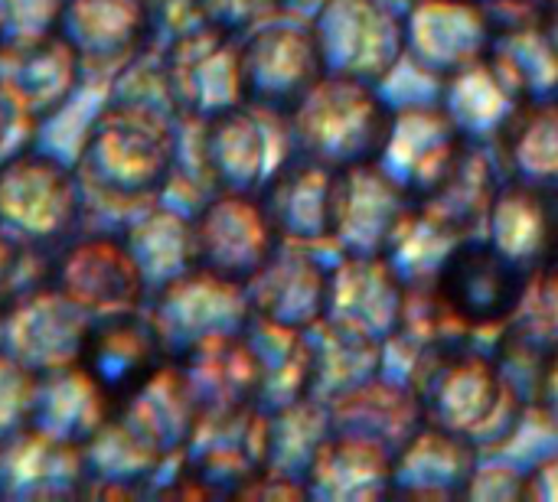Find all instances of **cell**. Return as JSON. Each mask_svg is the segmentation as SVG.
<instances>
[{
    "mask_svg": "<svg viewBox=\"0 0 558 502\" xmlns=\"http://www.w3.org/2000/svg\"><path fill=\"white\" fill-rule=\"evenodd\" d=\"M533 412L558 431V353L546 359V369H543L536 395H533Z\"/></svg>",
    "mask_w": 558,
    "mask_h": 502,
    "instance_id": "obj_33",
    "label": "cell"
},
{
    "mask_svg": "<svg viewBox=\"0 0 558 502\" xmlns=\"http://www.w3.org/2000/svg\"><path fill=\"white\" fill-rule=\"evenodd\" d=\"M441 105L468 140L494 144V137L504 131V124L523 101L484 56L481 62L441 78Z\"/></svg>",
    "mask_w": 558,
    "mask_h": 502,
    "instance_id": "obj_24",
    "label": "cell"
},
{
    "mask_svg": "<svg viewBox=\"0 0 558 502\" xmlns=\"http://www.w3.org/2000/svg\"><path fill=\"white\" fill-rule=\"evenodd\" d=\"M464 238L471 235L458 232L422 203H412V209L405 212L386 248V258L405 284H432L438 281L441 268L448 265V258Z\"/></svg>",
    "mask_w": 558,
    "mask_h": 502,
    "instance_id": "obj_28",
    "label": "cell"
},
{
    "mask_svg": "<svg viewBox=\"0 0 558 502\" xmlns=\"http://www.w3.org/2000/svg\"><path fill=\"white\" fill-rule=\"evenodd\" d=\"M330 268L317 261L314 248L281 242L268 265L245 284L252 314L275 323L311 330L327 314Z\"/></svg>",
    "mask_w": 558,
    "mask_h": 502,
    "instance_id": "obj_16",
    "label": "cell"
},
{
    "mask_svg": "<svg viewBox=\"0 0 558 502\" xmlns=\"http://www.w3.org/2000/svg\"><path fill=\"white\" fill-rule=\"evenodd\" d=\"M288 118L298 154L333 170H350L379 160L392 108L383 101L379 85L327 72L298 98Z\"/></svg>",
    "mask_w": 558,
    "mask_h": 502,
    "instance_id": "obj_2",
    "label": "cell"
},
{
    "mask_svg": "<svg viewBox=\"0 0 558 502\" xmlns=\"http://www.w3.org/2000/svg\"><path fill=\"white\" fill-rule=\"evenodd\" d=\"M422 402L425 421L458 434L484 454L504 451L523 428L530 412L494 350L461 343L405 359V379Z\"/></svg>",
    "mask_w": 558,
    "mask_h": 502,
    "instance_id": "obj_1",
    "label": "cell"
},
{
    "mask_svg": "<svg viewBox=\"0 0 558 502\" xmlns=\"http://www.w3.org/2000/svg\"><path fill=\"white\" fill-rule=\"evenodd\" d=\"M412 203L415 199L386 173L379 160L343 170L333 245L343 255H386Z\"/></svg>",
    "mask_w": 558,
    "mask_h": 502,
    "instance_id": "obj_17",
    "label": "cell"
},
{
    "mask_svg": "<svg viewBox=\"0 0 558 502\" xmlns=\"http://www.w3.org/2000/svg\"><path fill=\"white\" fill-rule=\"evenodd\" d=\"M468 144L471 140L441 101H412L392 108V124L379 163L415 203H425L458 167Z\"/></svg>",
    "mask_w": 558,
    "mask_h": 502,
    "instance_id": "obj_9",
    "label": "cell"
},
{
    "mask_svg": "<svg viewBox=\"0 0 558 502\" xmlns=\"http://www.w3.org/2000/svg\"><path fill=\"white\" fill-rule=\"evenodd\" d=\"M199 3L209 23L239 36L284 10V0H199Z\"/></svg>",
    "mask_w": 558,
    "mask_h": 502,
    "instance_id": "obj_30",
    "label": "cell"
},
{
    "mask_svg": "<svg viewBox=\"0 0 558 502\" xmlns=\"http://www.w3.org/2000/svg\"><path fill=\"white\" fill-rule=\"evenodd\" d=\"M167 88L177 108L193 121L216 118L248 101L242 75V36L216 23H203L177 36L167 59Z\"/></svg>",
    "mask_w": 558,
    "mask_h": 502,
    "instance_id": "obj_7",
    "label": "cell"
},
{
    "mask_svg": "<svg viewBox=\"0 0 558 502\" xmlns=\"http://www.w3.org/2000/svg\"><path fill=\"white\" fill-rule=\"evenodd\" d=\"M543 23H546L549 36L556 39V46H558V0H553V3H549V10H546V20H543Z\"/></svg>",
    "mask_w": 558,
    "mask_h": 502,
    "instance_id": "obj_34",
    "label": "cell"
},
{
    "mask_svg": "<svg viewBox=\"0 0 558 502\" xmlns=\"http://www.w3.org/2000/svg\"><path fill=\"white\" fill-rule=\"evenodd\" d=\"M523 500L558 502V454L533 464V470L523 477Z\"/></svg>",
    "mask_w": 558,
    "mask_h": 502,
    "instance_id": "obj_32",
    "label": "cell"
},
{
    "mask_svg": "<svg viewBox=\"0 0 558 502\" xmlns=\"http://www.w3.org/2000/svg\"><path fill=\"white\" fill-rule=\"evenodd\" d=\"M343 170L294 154L258 193L278 235L307 248L333 245Z\"/></svg>",
    "mask_w": 558,
    "mask_h": 502,
    "instance_id": "obj_11",
    "label": "cell"
},
{
    "mask_svg": "<svg viewBox=\"0 0 558 502\" xmlns=\"http://www.w3.org/2000/svg\"><path fill=\"white\" fill-rule=\"evenodd\" d=\"M490 150L504 180L558 193V98L523 101Z\"/></svg>",
    "mask_w": 558,
    "mask_h": 502,
    "instance_id": "obj_23",
    "label": "cell"
},
{
    "mask_svg": "<svg viewBox=\"0 0 558 502\" xmlns=\"http://www.w3.org/2000/svg\"><path fill=\"white\" fill-rule=\"evenodd\" d=\"M88 163L98 176L111 183V193H157L170 173V134L154 114H137L131 108L111 111L88 144Z\"/></svg>",
    "mask_w": 558,
    "mask_h": 502,
    "instance_id": "obj_15",
    "label": "cell"
},
{
    "mask_svg": "<svg viewBox=\"0 0 558 502\" xmlns=\"http://www.w3.org/2000/svg\"><path fill=\"white\" fill-rule=\"evenodd\" d=\"M477 3L490 13L497 29H507V26L543 23L553 0H477Z\"/></svg>",
    "mask_w": 558,
    "mask_h": 502,
    "instance_id": "obj_31",
    "label": "cell"
},
{
    "mask_svg": "<svg viewBox=\"0 0 558 502\" xmlns=\"http://www.w3.org/2000/svg\"><path fill=\"white\" fill-rule=\"evenodd\" d=\"M324 405L330 412L333 431L376 441L392 454H399L405 441L425 425V412L412 385L402 379H389L386 372L340 392Z\"/></svg>",
    "mask_w": 558,
    "mask_h": 502,
    "instance_id": "obj_20",
    "label": "cell"
},
{
    "mask_svg": "<svg viewBox=\"0 0 558 502\" xmlns=\"http://www.w3.org/2000/svg\"><path fill=\"white\" fill-rule=\"evenodd\" d=\"M481 235L523 274L558 261V193L504 180Z\"/></svg>",
    "mask_w": 558,
    "mask_h": 502,
    "instance_id": "obj_18",
    "label": "cell"
},
{
    "mask_svg": "<svg viewBox=\"0 0 558 502\" xmlns=\"http://www.w3.org/2000/svg\"><path fill=\"white\" fill-rule=\"evenodd\" d=\"M435 284L477 336H497L517 307L523 271L507 261L484 235H471L454 248Z\"/></svg>",
    "mask_w": 558,
    "mask_h": 502,
    "instance_id": "obj_12",
    "label": "cell"
},
{
    "mask_svg": "<svg viewBox=\"0 0 558 502\" xmlns=\"http://www.w3.org/2000/svg\"><path fill=\"white\" fill-rule=\"evenodd\" d=\"M500 340L549 359L558 353V261L539 265L523 274V287L517 297V307L504 330L497 333Z\"/></svg>",
    "mask_w": 558,
    "mask_h": 502,
    "instance_id": "obj_29",
    "label": "cell"
},
{
    "mask_svg": "<svg viewBox=\"0 0 558 502\" xmlns=\"http://www.w3.org/2000/svg\"><path fill=\"white\" fill-rule=\"evenodd\" d=\"M402 301L405 281L386 255H343L330 268L324 320L389 343L399 330Z\"/></svg>",
    "mask_w": 558,
    "mask_h": 502,
    "instance_id": "obj_13",
    "label": "cell"
},
{
    "mask_svg": "<svg viewBox=\"0 0 558 502\" xmlns=\"http://www.w3.org/2000/svg\"><path fill=\"white\" fill-rule=\"evenodd\" d=\"M163 356H167V346L154 320L144 323V320L114 314L85 333L75 363L101 389L111 412H118L163 366Z\"/></svg>",
    "mask_w": 558,
    "mask_h": 502,
    "instance_id": "obj_14",
    "label": "cell"
},
{
    "mask_svg": "<svg viewBox=\"0 0 558 502\" xmlns=\"http://www.w3.org/2000/svg\"><path fill=\"white\" fill-rule=\"evenodd\" d=\"M281 13L242 33V75L248 101L291 111L298 98L327 75V65L311 20H284Z\"/></svg>",
    "mask_w": 558,
    "mask_h": 502,
    "instance_id": "obj_8",
    "label": "cell"
},
{
    "mask_svg": "<svg viewBox=\"0 0 558 502\" xmlns=\"http://www.w3.org/2000/svg\"><path fill=\"white\" fill-rule=\"evenodd\" d=\"M396 454L376 441L333 431L307 470V500H386L392 497Z\"/></svg>",
    "mask_w": 558,
    "mask_h": 502,
    "instance_id": "obj_21",
    "label": "cell"
},
{
    "mask_svg": "<svg viewBox=\"0 0 558 502\" xmlns=\"http://www.w3.org/2000/svg\"><path fill=\"white\" fill-rule=\"evenodd\" d=\"M497 26L477 0H405V59L435 78L481 62Z\"/></svg>",
    "mask_w": 558,
    "mask_h": 502,
    "instance_id": "obj_10",
    "label": "cell"
},
{
    "mask_svg": "<svg viewBox=\"0 0 558 502\" xmlns=\"http://www.w3.org/2000/svg\"><path fill=\"white\" fill-rule=\"evenodd\" d=\"M203 127V170L213 193H262L265 183L298 154L291 118L281 108L262 101H242Z\"/></svg>",
    "mask_w": 558,
    "mask_h": 502,
    "instance_id": "obj_3",
    "label": "cell"
},
{
    "mask_svg": "<svg viewBox=\"0 0 558 502\" xmlns=\"http://www.w3.org/2000/svg\"><path fill=\"white\" fill-rule=\"evenodd\" d=\"M314 343V385L311 395L320 402L337 399L340 392L379 376L386 369V343L333 327L320 320L311 327Z\"/></svg>",
    "mask_w": 558,
    "mask_h": 502,
    "instance_id": "obj_27",
    "label": "cell"
},
{
    "mask_svg": "<svg viewBox=\"0 0 558 502\" xmlns=\"http://www.w3.org/2000/svg\"><path fill=\"white\" fill-rule=\"evenodd\" d=\"M487 59L520 101L558 98V46L546 23L497 29Z\"/></svg>",
    "mask_w": 558,
    "mask_h": 502,
    "instance_id": "obj_26",
    "label": "cell"
},
{
    "mask_svg": "<svg viewBox=\"0 0 558 502\" xmlns=\"http://www.w3.org/2000/svg\"><path fill=\"white\" fill-rule=\"evenodd\" d=\"M186 474L206 490L242 493L271 457V412L262 405L203 408L186 441Z\"/></svg>",
    "mask_w": 558,
    "mask_h": 502,
    "instance_id": "obj_5",
    "label": "cell"
},
{
    "mask_svg": "<svg viewBox=\"0 0 558 502\" xmlns=\"http://www.w3.org/2000/svg\"><path fill=\"white\" fill-rule=\"evenodd\" d=\"M242 330L258 366V405L278 412L298 399H307L314 385L311 330L275 323L258 314H252Z\"/></svg>",
    "mask_w": 558,
    "mask_h": 502,
    "instance_id": "obj_22",
    "label": "cell"
},
{
    "mask_svg": "<svg viewBox=\"0 0 558 502\" xmlns=\"http://www.w3.org/2000/svg\"><path fill=\"white\" fill-rule=\"evenodd\" d=\"M481 451L458 434L425 421L396 454L392 497L402 500H468Z\"/></svg>",
    "mask_w": 558,
    "mask_h": 502,
    "instance_id": "obj_19",
    "label": "cell"
},
{
    "mask_svg": "<svg viewBox=\"0 0 558 502\" xmlns=\"http://www.w3.org/2000/svg\"><path fill=\"white\" fill-rule=\"evenodd\" d=\"M281 242L258 193L219 189L193 222L196 265L235 284H248Z\"/></svg>",
    "mask_w": 558,
    "mask_h": 502,
    "instance_id": "obj_6",
    "label": "cell"
},
{
    "mask_svg": "<svg viewBox=\"0 0 558 502\" xmlns=\"http://www.w3.org/2000/svg\"><path fill=\"white\" fill-rule=\"evenodd\" d=\"M500 183H504V173L497 167L490 144L471 140L458 167L445 176V183L422 206L432 209L448 225H454L458 232L477 235L484 232V222H487V212L494 206Z\"/></svg>",
    "mask_w": 558,
    "mask_h": 502,
    "instance_id": "obj_25",
    "label": "cell"
},
{
    "mask_svg": "<svg viewBox=\"0 0 558 502\" xmlns=\"http://www.w3.org/2000/svg\"><path fill=\"white\" fill-rule=\"evenodd\" d=\"M327 72L383 85L405 62L399 0H320L311 16Z\"/></svg>",
    "mask_w": 558,
    "mask_h": 502,
    "instance_id": "obj_4",
    "label": "cell"
}]
</instances>
